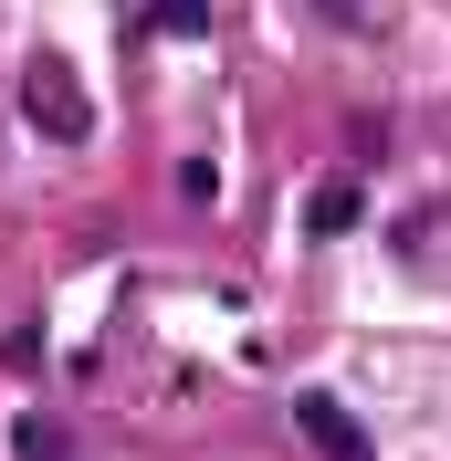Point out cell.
<instances>
[{"instance_id":"6da1fadb","label":"cell","mask_w":451,"mask_h":461,"mask_svg":"<svg viewBox=\"0 0 451 461\" xmlns=\"http://www.w3.org/2000/svg\"><path fill=\"white\" fill-rule=\"evenodd\" d=\"M22 115L42 126V137H63V147L95 137V105H85V85H74V63H63V53H32V63H22Z\"/></svg>"},{"instance_id":"7a4b0ae2","label":"cell","mask_w":451,"mask_h":461,"mask_svg":"<svg viewBox=\"0 0 451 461\" xmlns=\"http://www.w3.org/2000/svg\"><path fill=\"white\" fill-rule=\"evenodd\" d=\"M294 430H305L326 461H378V451H367V430L346 420V399H326V388H305V399H294Z\"/></svg>"},{"instance_id":"3957f363","label":"cell","mask_w":451,"mask_h":461,"mask_svg":"<svg viewBox=\"0 0 451 461\" xmlns=\"http://www.w3.org/2000/svg\"><path fill=\"white\" fill-rule=\"evenodd\" d=\"M399 252H420L430 273H451V200H441V210H420V221H399Z\"/></svg>"},{"instance_id":"277c9868","label":"cell","mask_w":451,"mask_h":461,"mask_svg":"<svg viewBox=\"0 0 451 461\" xmlns=\"http://www.w3.org/2000/svg\"><path fill=\"white\" fill-rule=\"evenodd\" d=\"M11 440H22V461H85V451H74V430H63V420H22V430H11Z\"/></svg>"},{"instance_id":"5b68a950","label":"cell","mask_w":451,"mask_h":461,"mask_svg":"<svg viewBox=\"0 0 451 461\" xmlns=\"http://www.w3.org/2000/svg\"><path fill=\"white\" fill-rule=\"evenodd\" d=\"M305 221H315V230H357V189H346V178H336V189H315Z\"/></svg>"},{"instance_id":"8992f818","label":"cell","mask_w":451,"mask_h":461,"mask_svg":"<svg viewBox=\"0 0 451 461\" xmlns=\"http://www.w3.org/2000/svg\"><path fill=\"white\" fill-rule=\"evenodd\" d=\"M158 32H179V42H199V32H210V0H158Z\"/></svg>"},{"instance_id":"52a82bcc","label":"cell","mask_w":451,"mask_h":461,"mask_svg":"<svg viewBox=\"0 0 451 461\" xmlns=\"http://www.w3.org/2000/svg\"><path fill=\"white\" fill-rule=\"evenodd\" d=\"M315 11H336V32H378V11H367V0H315Z\"/></svg>"}]
</instances>
